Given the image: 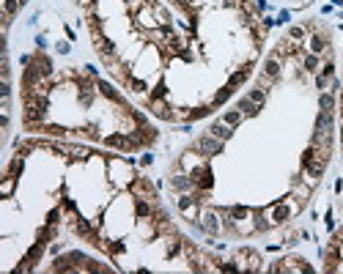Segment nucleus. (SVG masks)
<instances>
[{"instance_id":"40","label":"nucleus","mask_w":343,"mask_h":274,"mask_svg":"<svg viewBox=\"0 0 343 274\" xmlns=\"http://www.w3.org/2000/svg\"><path fill=\"white\" fill-rule=\"evenodd\" d=\"M319 74H324V77H335V63H332V58H329V61H324V63H321Z\"/></svg>"},{"instance_id":"29","label":"nucleus","mask_w":343,"mask_h":274,"mask_svg":"<svg viewBox=\"0 0 343 274\" xmlns=\"http://www.w3.org/2000/svg\"><path fill=\"white\" fill-rule=\"evenodd\" d=\"M22 168H25V156H17L9 162V168H6V176H14V178H19V173H22Z\"/></svg>"},{"instance_id":"25","label":"nucleus","mask_w":343,"mask_h":274,"mask_svg":"<svg viewBox=\"0 0 343 274\" xmlns=\"http://www.w3.org/2000/svg\"><path fill=\"white\" fill-rule=\"evenodd\" d=\"M138 22H140V28H146V30H154V28H157V22H154V11H151V6H146V9L138 14Z\"/></svg>"},{"instance_id":"34","label":"nucleus","mask_w":343,"mask_h":274,"mask_svg":"<svg viewBox=\"0 0 343 274\" xmlns=\"http://www.w3.org/2000/svg\"><path fill=\"white\" fill-rule=\"evenodd\" d=\"M75 132L83 137H88V140H99V126L96 124H88V126H83V129H75Z\"/></svg>"},{"instance_id":"14","label":"nucleus","mask_w":343,"mask_h":274,"mask_svg":"<svg viewBox=\"0 0 343 274\" xmlns=\"http://www.w3.org/2000/svg\"><path fill=\"white\" fill-rule=\"evenodd\" d=\"M33 66H36V69L42 71V77H44V80H52V71H55V69H52V61L44 55V50L33 52Z\"/></svg>"},{"instance_id":"26","label":"nucleus","mask_w":343,"mask_h":274,"mask_svg":"<svg viewBox=\"0 0 343 274\" xmlns=\"http://www.w3.org/2000/svg\"><path fill=\"white\" fill-rule=\"evenodd\" d=\"M55 236H58V225H50V222H44V228H39V233H36V239L44 244H50Z\"/></svg>"},{"instance_id":"36","label":"nucleus","mask_w":343,"mask_h":274,"mask_svg":"<svg viewBox=\"0 0 343 274\" xmlns=\"http://www.w3.org/2000/svg\"><path fill=\"white\" fill-rule=\"evenodd\" d=\"M19 6H22V3H19V0H3V14L14 19V14L19 11Z\"/></svg>"},{"instance_id":"22","label":"nucleus","mask_w":343,"mask_h":274,"mask_svg":"<svg viewBox=\"0 0 343 274\" xmlns=\"http://www.w3.org/2000/svg\"><path fill=\"white\" fill-rule=\"evenodd\" d=\"M225 217L228 222H242V219L250 217V209L247 206H231V209H225Z\"/></svg>"},{"instance_id":"39","label":"nucleus","mask_w":343,"mask_h":274,"mask_svg":"<svg viewBox=\"0 0 343 274\" xmlns=\"http://www.w3.org/2000/svg\"><path fill=\"white\" fill-rule=\"evenodd\" d=\"M255 230H269V228H272V219H266L264 217V214H255Z\"/></svg>"},{"instance_id":"28","label":"nucleus","mask_w":343,"mask_h":274,"mask_svg":"<svg viewBox=\"0 0 343 274\" xmlns=\"http://www.w3.org/2000/svg\"><path fill=\"white\" fill-rule=\"evenodd\" d=\"M39 132H44V135H50V137H66V135H69V129H66V126H60V124H50V121H47Z\"/></svg>"},{"instance_id":"49","label":"nucleus","mask_w":343,"mask_h":274,"mask_svg":"<svg viewBox=\"0 0 343 274\" xmlns=\"http://www.w3.org/2000/svg\"><path fill=\"white\" fill-rule=\"evenodd\" d=\"M255 9H258V11H266L269 3H266V0H255Z\"/></svg>"},{"instance_id":"32","label":"nucleus","mask_w":343,"mask_h":274,"mask_svg":"<svg viewBox=\"0 0 343 274\" xmlns=\"http://www.w3.org/2000/svg\"><path fill=\"white\" fill-rule=\"evenodd\" d=\"M242 118H245V112H242L239 107H236V110H228V112H225L223 121H225L228 126H239V124H242Z\"/></svg>"},{"instance_id":"12","label":"nucleus","mask_w":343,"mask_h":274,"mask_svg":"<svg viewBox=\"0 0 343 274\" xmlns=\"http://www.w3.org/2000/svg\"><path fill=\"white\" fill-rule=\"evenodd\" d=\"M149 110H151V115L162 118V121H176V115H179V112H173L167 107L165 99H149Z\"/></svg>"},{"instance_id":"21","label":"nucleus","mask_w":343,"mask_h":274,"mask_svg":"<svg viewBox=\"0 0 343 274\" xmlns=\"http://www.w3.org/2000/svg\"><path fill=\"white\" fill-rule=\"evenodd\" d=\"M236 107H239L242 112H245V115H250V118H253V115H258V112L264 110V107H261V104H255L250 96H242L239 102H236Z\"/></svg>"},{"instance_id":"8","label":"nucleus","mask_w":343,"mask_h":274,"mask_svg":"<svg viewBox=\"0 0 343 274\" xmlns=\"http://www.w3.org/2000/svg\"><path fill=\"white\" fill-rule=\"evenodd\" d=\"M96 88H99V93H102V96L107 99V102L118 104L121 110H129V104L124 102V96H121V93H118V88H113V85L107 83V80H96Z\"/></svg>"},{"instance_id":"11","label":"nucleus","mask_w":343,"mask_h":274,"mask_svg":"<svg viewBox=\"0 0 343 274\" xmlns=\"http://www.w3.org/2000/svg\"><path fill=\"white\" fill-rule=\"evenodd\" d=\"M170 189L176 192H190V189H195V184H192V178H190V173L187 170H181V168H176V173L170 176Z\"/></svg>"},{"instance_id":"30","label":"nucleus","mask_w":343,"mask_h":274,"mask_svg":"<svg viewBox=\"0 0 343 274\" xmlns=\"http://www.w3.org/2000/svg\"><path fill=\"white\" fill-rule=\"evenodd\" d=\"M231 96H233V88H228V85H225V88H217V93H214V99H212V104H214V107H223Z\"/></svg>"},{"instance_id":"48","label":"nucleus","mask_w":343,"mask_h":274,"mask_svg":"<svg viewBox=\"0 0 343 274\" xmlns=\"http://www.w3.org/2000/svg\"><path fill=\"white\" fill-rule=\"evenodd\" d=\"M36 47H39V50H47V38L44 36H36Z\"/></svg>"},{"instance_id":"37","label":"nucleus","mask_w":343,"mask_h":274,"mask_svg":"<svg viewBox=\"0 0 343 274\" xmlns=\"http://www.w3.org/2000/svg\"><path fill=\"white\" fill-rule=\"evenodd\" d=\"M305 28H302V25H294V28H288V33H286V36L288 38H291V42H302V38H305Z\"/></svg>"},{"instance_id":"19","label":"nucleus","mask_w":343,"mask_h":274,"mask_svg":"<svg viewBox=\"0 0 343 274\" xmlns=\"http://www.w3.org/2000/svg\"><path fill=\"white\" fill-rule=\"evenodd\" d=\"M209 135H214L217 140H223V143H225V140H231V135H233V126H228L223 118H220V121H214L209 126Z\"/></svg>"},{"instance_id":"17","label":"nucleus","mask_w":343,"mask_h":274,"mask_svg":"<svg viewBox=\"0 0 343 274\" xmlns=\"http://www.w3.org/2000/svg\"><path fill=\"white\" fill-rule=\"evenodd\" d=\"M250 69H253V63H245L242 69H236L231 77H228V83H225V85H228V88H233V91H236L239 85H245V83H247V77H250Z\"/></svg>"},{"instance_id":"23","label":"nucleus","mask_w":343,"mask_h":274,"mask_svg":"<svg viewBox=\"0 0 343 274\" xmlns=\"http://www.w3.org/2000/svg\"><path fill=\"white\" fill-rule=\"evenodd\" d=\"M319 66H321V58L316 55V52H307V55L302 58V69H305L307 74H319Z\"/></svg>"},{"instance_id":"51","label":"nucleus","mask_w":343,"mask_h":274,"mask_svg":"<svg viewBox=\"0 0 343 274\" xmlns=\"http://www.w3.org/2000/svg\"><path fill=\"white\" fill-rule=\"evenodd\" d=\"M58 52H60V55H69V44H66V42L58 44Z\"/></svg>"},{"instance_id":"53","label":"nucleus","mask_w":343,"mask_h":274,"mask_svg":"<svg viewBox=\"0 0 343 274\" xmlns=\"http://www.w3.org/2000/svg\"><path fill=\"white\" fill-rule=\"evenodd\" d=\"M280 22H288V11H280V17H278V25Z\"/></svg>"},{"instance_id":"2","label":"nucleus","mask_w":343,"mask_h":274,"mask_svg":"<svg viewBox=\"0 0 343 274\" xmlns=\"http://www.w3.org/2000/svg\"><path fill=\"white\" fill-rule=\"evenodd\" d=\"M195 228H200L203 233H209V236H220L223 219H220V214L214 209H200V217H198V225H195Z\"/></svg>"},{"instance_id":"45","label":"nucleus","mask_w":343,"mask_h":274,"mask_svg":"<svg viewBox=\"0 0 343 274\" xmlns=\"http://www.w3.org/2000/svg\"><path fill=\"white\" fill-rule=\"evenodd\" d=\"M60 211H63V209H52L50 214H47V222H50V225H58V222H60Z\"/></svg>"},{"instance_id":"4","label":"nucleus","mask_w":343,"mask_h":274,"mask_svg":"<svg viewBox=\"0 0 343 274\" xmlns=\"http://www.w3.org/2000/svg\"><path fill=\"white\" fill-rule=\"evenodd\" d=\"M302 209V203H291V200H286V203H275L272 214H269V219H272V225H283L288 219L294 217Z\"/></svg>"},{"instance_id":"9","label":"nucleus","mask_w":343,"mask_h":274,"mask_svg":"<svg viewBox=\"0 0 343 274\" xmlns=\"http://www.w3.org/2000/svg\"><path fill=\"white\" fill-rule=\"evenodd\" d=\"M132 195L134 198H149V200H157V186H154L149 178H143V176H138L132 181Z\"/></svg>"},{"instance_id":"41","label":"nucleus","mask_w":343,"mask_h":274,"mask_svg":"<svg viewBox=\"0 0 343 274\" xmlns=\"http://www.w3.org/2000/svg\"><path fill=\"white\" fill-rule=\"evenodd\" d=\"M60 209L69 211L72 217H77V209H75V200H72V198H63V200H60Z\"/></svg>"},{"instance_id":"55","label":"nucleus","mask_w":343,"mask_h":274,"mask_svg":"<svg viewBox=\"0 0 343 274\" xmlns=\"http://www.w3.org/2000/svg\"><path fill=\"white\" fill-rule=\"evenodd\" d=\"M19 3H22V6H25V3H28V0H19Z\"/></svg>"},{"instance_id":"10","label":"nucleus","mask_w":343,"mask_h":274,"mask_svg":"<svg viewBox=\"0 0 343 274\" xmlns=\"http://www.w3.org/2000/svg\"><path fill=\"white\" fill-rule=\"evenodd\" d=\"M280 80V58H275V55H269L266 58V63H264V71H261V85H272V83H278Z\"/></svg>"},{"instance_id":"43","label":"nucleus","mask_w":343,"mask_h":274,"mask_svg":"<svg viewBox=\"0 0 343 274\" xmlns=\"http://www.w3.org/2000/svg\"><path fill=\"white\" fill-rule=\"evenodd\" d=\"M69 151H72V156H75V159H85V156H88V153H91L88 148H83V145H72Z\"/></svg>"},{"instance_id":"38","label":"nucleus","mask_w":343,"mask_h":274,"mask_svg":"<svg viewBox=\"0 0 343 274\" xmlns=\"http://www.w3.org/2000/svg\"><path fill=\"white\" fill-rule=\"evenodd\" d=\"M165 96H167V85L165 83H157L151 88V93H149V99H165Z\"/></svg>"},{"instance_id":"47","label":"nucleus","mask_w":343,"mask_h":274,"mask_svg":"<svg viewBox=\"0 0 343 274\" xmlns=\"http://www.w3.org/2000/svg\"><path fill=\"white\" fill-rule=\"evenodd\" d=\"M327 230H335V219H332V211H327Z\"/></svg>"},{"instance_id":"3","label":"nucleus","mask_w":343,"mask_h":274,"mask_svg":"<svg viewBox=\"0 0 343 274\" xmlns=\"http://www.w3.org/2000/svg\"><path fill=\"white\" fill-rule=\"evenodd\" d=\"M190 178H192V184H195V189H203V192H212V186H214V173L209 165H198L195 170H190Z\"/></svg>"},{"instance_id":"13","label":"nucleus","mask_w":343,"mask_h":274,"mask_svg":"<svg viewBox=\"0 0 343 274\" xmlns=\"http://www.w3.org/2000/svg\"><path fill=\"white\" fill-rule=\"evenodd\" d=\"M305 44H307V52H316V55H321V52L329 50V38H327V33H321V30L311 33V38H307Z\"/></svg>"},{"instance_id":"1","label":"nucleus","mask_w":343,"mask_h":274,"mask_svg":"<svg viewBox=\"0 0 343 274\" xmlns=\"http://www.w3.org/2000/svg\"><path fill=\"white\" fill-rule=\"evenodd\" d=\"M47 115H50V107L30 102V104H25V110H22V126L30 132H39L47 124Z\"/></svg>"},{"instance_id":"33","label":"nucleus","mask_w":343,"mask_h":274,"mask_svg":"<svg viewBox=\"0 0 343 274\" xmlns=\"http://www.w3.org/2000/svg\"><path fill=\"white\" fill-rule=\"evenodd\" d=\"M126 85L134 91V93H146L149 91V85H146V80H140V77H126Z\"/></svg>"},{"instance_id":"16","label":"nucleus","mask_w":343,"mask_h":274,"mask_svg":"<svg viewBox=\"0 0 343 274\" xmlns=\"http://www.w3.org/2000/svg\"><path fill=\"white\" fill-rule=\"evenodd\" d=\"M198 165H203V153H200L198 148H195V151H187L184 156H181V162L176 165V168H181V170H187V173H190V170H195V168H198Z\"/></svg>"},{"instance_id":"31","label":"nucleus","mask_w":343,"mask_h":274,"mask_svg":"<svg viewBox=\"0 0 343 274\" xmlns=\"http://www.w3.org/2000/svg\"><path fill=\"white\" fill-rule=\"evenodd\" d=\"M14 186H17V178H14V176H3L0 195H3V198H11V195H14Z\"/></svg>"},{"instance_id":"50","label":"nucleus","mask_w":343,"mask_h":274,"mask_svg":"<svg viewBox=\"0 0 343 274\" xmlns=\"http://www.w3.org/2000/svg\"><path fill=\"white\" fill-rule=\"evenodd\" d=\"M80 3H83V6H88V11H93V9H96V3H99V0H80Z\"/></svg>"},{"instance_id":"42","label":"nucleus","mask_w":343,"mask_h":274,"mask_svg":"<svg viewBox=\"0 0 343 274\" xmlns=\"http://www.w3.org/2000/svg\"><path fill=\"white\" fill-rule=\"evenodd\" d=\"M36 145H39V143H19V145H17V153H19V156H28V153L36 148Z\"/></svg>"},{"instance_id":"5","label":"nucleus","mask_w":343,"mask_h":274,"mask_svg":"<svg viewBox=\"0 0 343 274\" xmlns=\"http://www.w3.org/2000/svg\"><path fill=\"white\" fill-rule=\"evenodd\" d=\"M102 143L107 145V148H113V151H124V153L134 151V143H132L129 132H113V135H107L102 140Z\"/></svg>"},{"instance_id":"35","label":"nucleus","mask_w":343,"mask_h":274,"mask_svg":"<svg viewBox=\"0 0 343 274\" xmlns=\"http://www.w3.org/2000/svg\"><path fill=\"white\" fill-rule=\"evenodd\" d=\"M247 96H250L255 104L264 107V102H266V88H250V91H247Z\"/></svg>"},{"instance_id":"20","label":"nucleus","mask_w":343,"mask_h":274,"mask_svg":"<svg viewBox=\"0 0 343 274\" xmlns=\"http://www.w3.org/2000/svg\"><path fill=\"white\" fill-rule=\"evenodd\" d=\"M338 250H340L338 244L329 242V250L324 252V263H327L324 269H327V271H335V269H338V263H340V252H338Z\"/></svg>"},{"instance_id":"46","label":"nucleus","mask_w":343,"mask_h":274,"mask_svg":"<svg viewBox=\"0 0 343 274\" xmlns=\"http://www.w3.org/2000/svg\"><path fill=\"white\" fill-rule=\"evenodd\" d=\"M327 83H329V77H324V74H316V85H319L321 91L327 88Z\"/></svg>"},{"instance_id":"24","label":"nucleus","mask_w":343,"mask_h":274,"mask_svg":"<svg viewBox=\"0 0 343 274\" xmlns=\"http://www.w3.org/2000/svg\"><path fill=\"white\" fill-rule=\"evenodd\" d=\"M214 104H200V107H192V110H187V121H200V118L212 115Z\"/></svg>"},{"instance_id":"44","label":"nucleus","mask_w":343,"mask_h":274,"mask_svg":"<svg viewBox=\"0 0 343 274\" xmlns=\"http://www.w3.org/2000/svg\"><path fill=\"white\" fill-rule=\"evenodd\" d=\"M217 269L220 271H242V266H236V260H228V263H220Z\"/></svg>"},{"instance_id":"18","label":"nucleus","mask_w":343,"mask_h":274,"mask_svg":"<svg viewBox=\"0 0 343 274\" xmlns=\"http://www.w3.org/2000/svg\"><path fill=\"white\" fill-rule=\"evenodd\" d=\"M50 271H69V274H75V271H80L77 266H75V260H72V255L66 252V255H60V258H55V263L50 266Z\"/></svg>"},{"instance_id":"6","label":"nucleus","mask_w":343,"mask_h":274,"mask_svg":"<svg viewBox=\"0 0 343 274\" xmlns=\"http://www.w3.org/2000/svg\"><path fill=\"white\" fill-rule=\"evenodd\" d=\"M195 148L203 153V156H217V153H223V140H217L214 135H200Z\"/></svg>"},{"instance_id":"27","label":"nucleus","mask_w":343,"mask_h":274,"mask_svg":"<svg viewBox=\"0 0 343 274\" xmlns=\"http://www.w3.org/2000/svg\"><path fill=\"white\" fill-rule=\"evenodd\" d=\"M335 104H338V99H335V93H327V91H321V96H319V107H321V112H335Z\"/></svg>"},{"instance_id":"54","label":"nucleus","mask_w":343,"mask_h":274,"mask_svg":"<svg viewBox=\"0 0 343 274\" xmlns=\"http://www.w3.org/2000/svg\"><path fill=\"white\" fill-rule=\"evenodd\" d=\"M121 3H129V6H132V3H134V0H121Z\"/></svg>"},{"instance_id":"15","label":"nucleus","mask_w":343,"mask_h":274,"mask_svg":"<svg viewBox=\"0 0 343 274\" xmlns=\"http://www.w3.org/2000/svg\"><path fill=\"white\" fill-rule=\"evenodd\" d=\"M154 200L149 198H134V217L138 219H151L154 217Z\"/></svg>"},{"instance_id":"7","label":"nucleus","mask_w":343,"mask_h":274,"mask_svg":"<svg viewBox=\"0 0 343 274\" xmlns=\"http://www.w3.org/2000/svg\"><path fill=\"white\" fill-rule=\"evenodd\" d=\"M44 247H47V244H44V242H39V239H36V244H33L28 252H25L22 263L17 266V271H30L33 266H36L39 260H42V255H44Z\"/></svg>"},{"instance_id":"52","label":"nucleus","mask_w":343,"mask_h":274,"mask_svg":"<svg viewBox=\"0 0 343 274\" xmlns=\"http://www.w3.org/2000/svg\"><path fill=\"white\" fill-rule=\"evenodd\" d=\"M154 162V156H151V153H143V159H140V165H151Z\"/></svg>"}]
</instances>
